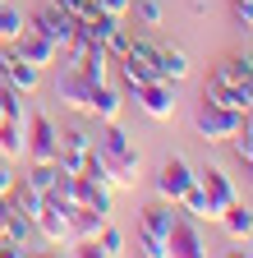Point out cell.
<instances>
[{
    "mask_svg": "<svg viewBox=\"0 0 253 258\" xmlns=\"http://www.w3.org/2000/svg\"><path fill=\"white\" fill-rule=\"evenodd\" d=\"M92 148L102 152V161L111 166V184L115 189H134L138 175H143V152L138 143L120 129V120H106L97 134H92Z\"/></svg>",
    "mask_w": 253,
    "mask_h": 258,
    "instance_id": "1",
    "label": "cell"
},
{
    "mask_svg": "<svg viewBox=\"0 0 253 258\" xmlns=\"http://www.w3.org/2000/svg\"><path fill=\"white\" fill-rule=\"evenodd\" d=\"M239 120H244V111H230V106L212 102V97H203V102L194 106V129L207 143H230L235 129H239Z\"/></svg>",
    "mask_w": 253,
    "mask_h": 258,
    "instance_id": "2",
    "label": "cell"
},
{
    "mask_svg": "<svg viewBox=\"0 0 253 258\" xmlns=\"http://www.w3.org/2000/svg\"><path fill=\"white\" fill-rule=\"evenodd\" d=\"M55 148H60V129L46 111H33L23 120V157L28 161H55Z\"/></svg>",
    "mask_w": 253,
    "mask_h": 258,
    "instance_id": "3",
    "label": "cell"
},
{
    "mask_svg": "<svg viewBox=\"0 0 253 258\" xmlns=\"http://www.w3.org/2000/svg\"><path fill=\"white\" fill-rule=\"evenodd\" d=\"M120 74H124V88H143V83H152L156 79V42H147V37H129V51H124L120 60Z\"/></svg>",
    "mask_w": 253,
    "mask_h": 258,
    "instance_id": "4",
    "label": "cell"
},
{
    "mask_svg": "<svg viewBox=\"0 0 253 258\" xmlns=\"http://www.w3.org/2000/svg\"><path fill=\"white\" fill-rule=\"evenodd\" d=\"M0 79H5L14 92H37L42 70H37V64H28V60L14 51V42H0Z\"/></svg>",
    "mask_w": 253,
    "mask_h": 258,
    "instance_id": "5",
    "label": "cell"
},
{
    "mask_svg": "<svg viewBox=\"0 0 253 258\" xmlns=\"http://www.w3.org/2000/svg\"><path fill=\"white\" fill-rule=\"evenodd\" d=\"M134 102H138L152 120H175V111H180V102H175V83H166V79H152V83L134 88Z\"/></svg>",
    "mask_w": 253,
    "mask_h": 258,
    "instance_id": "6",
    "label": "cell"
},
{
    "mask_svg": "<svg viewBox=\"0 0 253 258\" xmlns=\"http://www.w3.org/2000/svg\"><path fill=\"white\" fill-rule=\"evenodd\" d=\"M198 180V171L189 166L184 157H166L161 161V171H156V199H166V203H180V194Z\"/></svg>",
    "mask_w": 253,
    "mask_h": 258,
    "instance_id": "7",
    "label": "cell"
},
{
    "mask_svg": "<svg viewBox=\"0 0 253 258\" xmlns=\"http://www.w3.org/2000/svg\"><path fill=\"white\" fill-rule=\"evenodd\" d=\"M28 28H37L42 37H51L55 46H65V42L74 37V19H69L65 10H60L55 0H46V5H37V10H33V19H28Z\"/></svg>",
    "mask_w": 253,
    "mask_h": 258,
    "instance_id": "8",
    "label": "cell"
},
{
    "mask_svg": "<svg viewBox=\"0 0 253 258\" xmlns=\"http://www.w3.org/2000/svg\"><path fill=\"white\" fill-rule=\"evenodd\" d=\"M92 88H97V83H88V79L74 70V64H65V70L55 74V102H60V106H69V111H83V115H88Z\"/></svg>",
    "mask_w": 253,
    "mask_h": 258,
    "instance_id": "9",
    "label": "cell"
},
{
    "mask_svg": "<svg viewBox=\"0 0 253 258\" xmlns=\"http://www.w3.org/2000/svg\"><path fill=\"white\" fill-rule=\"evenodd\" d=\"M207 253V244H203V235H198V226H194V217H175V226L166 231V258H203Z\"/></svg>",
    "mask_w": 253,
    "mask_h": 258,
    "instance_id": "10",
    "label": "cell"
},
{
    "mask_svg": "<svg viewBox=\"0 0 253 258\" xmlns=\"http://www.w3.org/2000/svg\"><path fill=\"white\" fill-rule=\"evenodd\" d=\"M92 152V134L83 124H69V129H60V148H55V161L65 171H83V157Z\"/></svg>",
    "mask_w": 253,
    "mask_h": 258,
    "instance_id": "11",
    "label": "cell"
},
{
    "mask_svg": "<svg viewBox=\"0 0 253 258\" xmlns=\"http://www.w3.org/2000/svg\"><path fill=\"white\" fill-rule=\"evenodd\" d=\"M14 51H19L28 64H37V70H46V64H55V60H60V46H55L51 37H42L37 28H23L19 37H14Z\"/></svg>",
    "mask_w": 253,
    "mask_h": 258,
    "instance_id": "12",
    "label": "cell"
},
{
    "mask_svg": "<svg viewBox=\"0 0 253 258\" xmlns=\"http://www.w3.org/2000/svg\"><path fill=\"white\" fill-rule=\"evenodd\" d=\"M33 226H37V235L46 244H69V208H60V203H42L33 212Z\"/></svg>",
    "mask_w": 253,
    "mask_h": 258,
    "instance_id": "13",
    "label": "cell"
},
{
    "mask_svg": "<svg viewBox=\"0 0 253 258\" xmlns=\"http://www.w3.org/2000/svg\"><path fill=\"white\" fill-rule=\"evenodd\" d=\"M111 199H115L111 184L92 180V175H74V199H69V203H78V208H97V212L111 217Z\"/></svg>",
    "mask_w": 253,
    "mask_h": 258,
    "instance_id": "14",
    "label": "cell"
},
{
    "mask_svg": "<svg viewBox=\"0 0 253 258\" xmlns=\"http://www.w3.org/2000/svg\"><path fill=\"white\" fill-rule=\"evenodd\" d=\"M212 70L226 79V83H235V88L248 97V106H253V55H221Z\"/></svg>",
    "mask_w": 253,
    "mask_h": 258,
    "instance_id": "15",
    "label": "cell"
},
{
    "mask_svg": "<svg viewBox=\"0 0 253 258\" xmlns=\"http://www.w3.org/2000/svg\"><path fill=\"white\" fill-rule=\"evenodd\" d=\"M198 184L207 189V199H212L216 208H230V203L239 199V189H235V180H230L226 171H221V166H203V171H198Z\"/></svg>",
    "mask_w": 253,
    "mask_h": 258,
    "instance_id": "16",
    "label": "cell"
},
{
    "mask_svg": "<svg viewBox=\"0 0 253 258\" xmlns=\"http://www.w3.org/2000/svg\"><path fill=\"white\" fill-rule=\"evenodd\" d=\"M189 74H194V60H189L180 46H156V79H166V83H184Z\"/></svg>",
    "mask_w": 253,
    "mask_h": 258,
    "instance_id": "17",
    "label": "cell"
},
{
    "mask_svg": "<svg viewBox=\"0 0 253 258\" xmlns=\"http://www.w3.org/2000/svg\"><path fill=\"white\" fill-rule=\"evenodd\" d=\"M175 208H180L184 217H194V221H216V217H221V208L207 199V189H203L198 180H194V184H189V189L180 194V203H175Z\"/></svg>",
    "mask_w": 253,
    "mask_h": 258,
    "instance_id": "18",
    "label": "cell"
},
{
    "mask_svg": "<svg viewBox=\"0 0 253 258\" xmlns=\"http://www.w3.org/2000/svg\"><path fill=\"white\" fill-rule=\"evenodd\" d=\"M175 217H180V208H175V203L156 199V203H147V208H143V221H138V231H147V235H156V240H166V231L175 226Z\"/></svg>",
    "mask_w": 253,
    "mask_h": 258,
    "instance_id": "19",
    "label": "cell"
},
{
    "mask_svg": "<svg viewBox=\"0 0 253 258\" xmlns=\"http://www.w3.org/2000/svg\"><path fill=\"white\" fill-rule=\"evenodd\" d=\"M102 226H106V212L69 203V244H74V240H97V231H102Z\"/></svg>",
    "mask_w": 253,
    "mask_h": 258,
    "instance_id": "20",
    "label": "cell"
},
{
    "mask_svg": "<svg viewBox=\"0 0 253 258\" xmlns=\"http://www.w3.org/2000/svg\"><path fill=\"white\" fill-rule=\"evenodd\" d=\"M120 106H124V97L111 83H97V88H92V102H88V115L97 124H106V120H120Z\"/></svg>",
    "mask_w": 253,
    "mask_h": 258,
    "instance_id": "21",
    "label": "cell"
},
{
    "mask_svg": "<svg viewBox=\"0 0 253 258\" xmlns=\"http://www.w3.org/2000/svg\"><path fill=\"white\" fill-rule=\"evenodd\" d=\"M74 70L88 79V83H106V70H111V55H106V46L102 42H88V51L78 55V64Z\"/></svg>",
    "mask_w": 253,
    "mask_h": 258,
    "instance_id": "22",
    "label": "cell"
},
{
    "mask_svg": "<svg viewBox=\"0 0 253 258\" xmlns=\"http://www.w3.org/2000/svg\"><path fill=\"white\" fill-rule=\"evenodd\" d=\"M216 221L226 226V235H230V240H248V235H253V212L244 208V199H235L230 208H221Z\"/></svg>",
    "mask_w": 253,
    "mask_h": 258,
    "instance_id": "23",
    "label": "cell"
},
{
    "mask_svg": "<svg viewBox=\"0 0 253 258\" xmlns=\"http://www.w3.org/2000/svg\"><path fill=\"white\" fill-rule=\"evenodd\" d=\"M0 157L5 161L23 157V120H0Z\"/></svg>",
    "mask_w": 253,
    "mask_h": 258,
    "instance_id": "24",
    "label": "cell"
},
{
    "mask_svg": "<svg viewBox=\"0 0 253 258\" xmlns=\"http://www.w3.org/2000/svg\"><path fill=\"white\" fill-rule=\"evenodd\" d=\"M55 175H60V161H28V175H23V184H33L42 199H46V189L55 184Z\"/></svg>",
    "mask_w": 253,
    "mask_h": 258,
    "instance_id": "25",
    "label": "cell"
},
{
    "mask_svg": "<svg viewBox=\"0 0 253 258\" xmlns=\"http://www.w3.org/2000/svg\"><path fill=\"white\" fill-rule=\"evenodd\" d=\"M10 203H14V212H23V217H33L46 199H42V194L33 189V184H23V180H14L10 184Z\"/></svg>",
    "mask_w": 253,
    "mask_h": 258,
    "instance_id": "26",
    "label": "cell"
},
{
    "mask_svg": "<svg viewBox=\"0 0 253 258\" xmlns=\"http://www.w3.org/2000/svg\"><path fill=\"white\" fill-rule=\"evenodd\" d=\"M129 10L143 28H161L166 23V0H129Z\"/></svg>",
    "mask_w": 253,
    "mask_h": 258,
    "instance_id": "27",
    "label": "cell"
},
{
    "mask_svg": "<svg viewBox=\"0 0 253 258\" xmlns=\"http://www.w3.org/2000/svg\"><path fill=\"white\" fill-rule=\"evenodd\" d=\"M124 244H129V240H124L120 226H111V221H106L102 231H97V249H102V258H120V253H129Z\"/></svg>",
    "mask_w": 253,
    "mask_h": 258,
    "instance_id": "28",
    "label": "cell"
},
{
    "mask_svg": "<svg viewBox=\"0 0 253 258\" xmlns=\"http://www.w3.org/2000/svg\"><path fill=\"white\" fill-rule=\"evenodd\" d=\"M23 28H28V19L10 5V0H0V42H14Z\"/></svg>",
    "mask_w": 253,
    "mask_h": 258,
    "instance_id": "29",
    "label": "cell"
},
{
    "mask_svg": "<svg viewBox=\"0 0 253 258\" xmlns=\"http://www.w3.org/2000/svg\"><path fill=\"white\" fill-rule=\"evenodd\" d=\"M0 240H10V244H23V249H28V240H33V217L14 212V217L5 221V231H0Z\"/></svg>",
    "mask_w": 253,
    "mask_h": 258,
    "instance_id": "30",
    "label": "cell"
},
{
    "mask_svg": "<svg viewBox=\"0 0 253 258\" xmlns=\"http://www.w3.org/2000/svg\"><path fill=\"white\" fill-rule=\"evenodd\" d=\"M134 244H138V253H143V258H166V240H156V235H147V231H138V235H134Z\"/></svg>",
    "mask_w": 253,
    "mask_h": 258,
    "instance_id": "31",
    "label": "cell"
},
{
    "mask_svg": "<svg viewBox=\"0 0 253 258\" xmlns=\"http://www.w3.org/2000/svg\"><path fill=\"white\" fill-rule=\"evenodd\" d=\"M102 46H106V55H111V60H120L124 51H129V28H124V23H120V28L111 32V37H106Z\"/></svg>",
    "mask_w": 253,
    "mask_h": 258,
    "instance_id": "32",
    "label": "cell"
},
{
    "mask_svg": "<svg viewBox=\"0 0 253 258\" xmlns=\"http://www.w3.org/2000/svg\"><path fill=\"white\" fill-rule=\"evenodd\" d=\"M55 5L65 10L74 23H78V19H92V14H97V5H92V0H55Z\"/></svg>",
    "mask_w": 253,
    "mask_h": 258,
    "instance_id": "33",
    "label": "cell"
},
{
    "mask_svg": "<svg viewBox=\"0 0 253 258\" xmlns=\"http://www.w3.org/2000/svg\"><path fill=\"white\" fill-rule=\"evenodd\" d=\"M230 10H235V23L248 32L253 28V0H230Z\"/></svg>",
    "mask_w": 253,
    "mask_h": 258,
    "instance_id": "34",
    "label": "cell"
},
{
    "mask_svg": "<svg viewBox=\"0 0 253 258\" xmlns=\"http://www.w3.org/2000/svg\"><path fill=\"white\" fill-rule=\"evenodd\" d=\"M92 5H97V10H106V14H129V0H92Z\"/></svg>",
    "mask_w": 253,
    "mask_h": 258,
    "instance_id": "35",
    "label": "cell"
},
{
    "mask_svg": "<svg viewBox=\"0 0 253 258\" xmlns=\"http://www.w3.org/2000/svg\"><path fill=\"white\" fill-rule=\"evenodd\" d=\"M14 180H19V175L10 171V161H5V157H0V194H10V184H14Z\"/></svg>",
    "mask_w": 253,
    "mask_h": 258,
    "instance_id": "36",
    "label": "cell"
},
{
    "mask_svg": "<svg viewBox=\"0 0 253 258\" xmlns=\"http://www.w3.org/2000/svg\"><path fill=\"white\" fill-rule=\"evenodd\" d=\"M0 120H5V115H0Z\"/></svg>",
    "mask_w": 253,
    "mask_h": 258,
    "instance_id": "37",
    "label": "cell"
}]
</instances>
